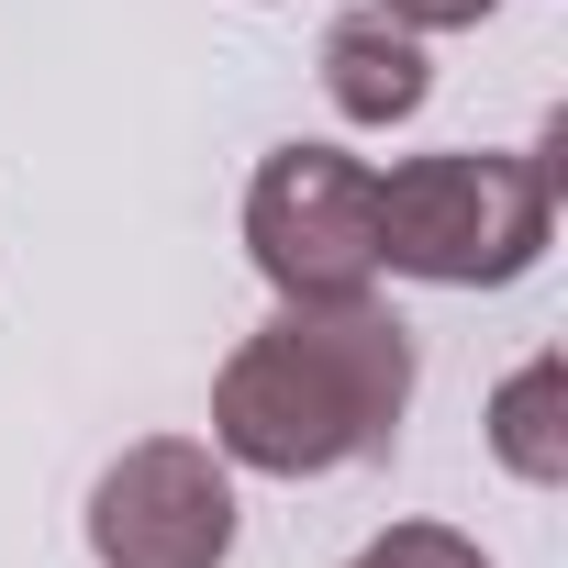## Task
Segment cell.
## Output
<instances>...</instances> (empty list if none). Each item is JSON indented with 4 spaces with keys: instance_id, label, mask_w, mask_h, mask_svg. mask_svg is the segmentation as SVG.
Masks as SVG:
<instances>
[{
    "instance_id": "3",
    "label": "cell",
    "mask_w": 568,
    "mask_h": 568,
    "mask_svg": "<svg viewBox=\"0 0 568 568\" xmlns=\"http://www.w3.org/2000/svg\"><path fill=\"white\" fill-rule=\"evenodd\" d=\"M245 256L278 302L379 291V168L346 145H267L245 179Z\"/></svg>"
},
{
    "instance_id": "5",
    "label": "cell",
    "mask_w": 568,
    "mask_h": 568,
    "mask_svg": "<svg viewBox=\"0 0 568 568\" xmlns=\"http://www.w3.org/2000/svg\"><path fill=\"white\" fill-rule=\"evenodd\" d=\"M424 90H435L424 34H402L390 12H346V23H324V101H335L346 123L390 134V123L424 112Z\"/></svg>"
},
{
    "instance_id": "2",
    "label": "cell",
    "mask_w": 568,
    "mask_h": 568,
    "mask_svg": "<svg viewBox=\"0 0 568 568\" xmlns=\"http://www.w3.org/2000/svg\"><path fill=\"white\" fill-rule=\"evenodd\" d=\"M557 234V168L535 156H490V145H446V156H402L379 179V267L424 278V291H513Z\"/></svg>"
},
{
    "instance_id": "8",
    "label": "cell",
    "mask_w": 568,
    "mask_h": 568,
    "mask_svg": "<svg viewBox=\"0 0 568 568\" xmlns=\"http://www.w3.org/2000/svg\"><path fill=\"white\" fill-rule=\"evenodd\" d=\"M379 12H390L402 34H479L501 0H379Z\"/></svg>"
},
{
    "instance_id": "7",
    "label": "cell",
    "mask_w": 568,
    "mask_h": 568,
    "mask_svg": "<svg viewBox=\"0 0 568 568\" xmlns=\"http://www.w3.org/2000/svg\"><path fill=\"white\" fill-rule=\"evenodd\" d=\"M346 568H490V557H479V535H457V524H390V535H368Z\"/></svg>"
},
{
    "instance_id": "6",
    "label": "cell",
    "mask_w": 568,
    "mask_h": 568,
    "mask_svg": "<svg viewBox=\"0 0 568 568\" xmlns=\"http://www.w3.org/2000/svg\"><path fill=\"white\" fill-rule=\"evenodd\" d=\"M490 457L524 479V490H557L568 479V357H524L501 390H490Z\"/></svg>"
},
{
    "instance_id": "1",
    "label": "cell",
    "mask_w": 568,
    "mask_h": 568,
    "mask_svg": "<svg viewBox=\"0 0 568 568\" xmlns=\"http://www.w3.org/2000/svg\"><path fill=\"white\" fill-rule=\"evenodd\" d=\"M413 413V324L379 291L278 302L212 379V457L256 479H335L390 457Z\"/></svg>"
},
{
    "instance_id": "4",
    "label": "cell",
    "mask_w": 568,
    "mask_h": 568,
    "mask_svg": "<svg viewBox=\"0 0 568 568\" xmlns=\"http://www.w3.org/2000/svg\"><path fill=\"white\" fill-rule=\"evenodd\" d=\"M234 468L201 435H145L90 479V557L101 568H223L234 557Z\"/></svg>"
}]
</instances>
